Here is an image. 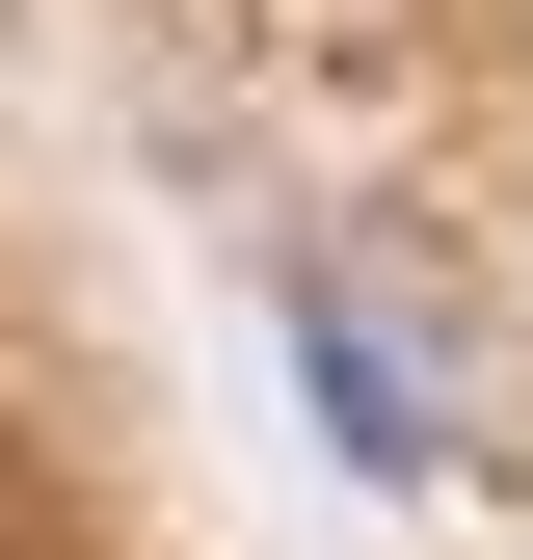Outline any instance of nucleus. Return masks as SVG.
Listing matches in <instances>:
<instances>
[{
	"mask_svg": "<svg viewBox=\"0 0 533 560\" xmlns=\"http://www.w3.org/2000/svg\"><path fill=\"white\" fill-rule=\"evenodd\" d=\"M294 347H320V400H347V454H374V480H427V454H453V374L400 347L374 267H294Z\"/></svg>",
	"mask_w": 533,
	"mask_h": 560,
	"instance_id": "1",
	"label": "nucleus"
}]
</instances>
